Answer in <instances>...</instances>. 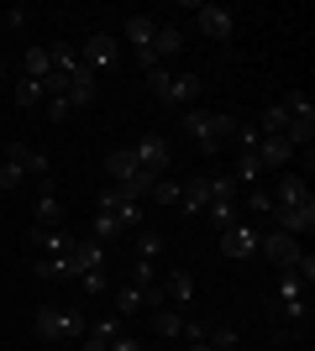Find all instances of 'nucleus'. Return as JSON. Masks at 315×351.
Instances as JSON below:
<instances>
[{
  "label": "nucleus",
  "mask_w": 315,
  "mask_h": 351,
  "mask_svg": "<svg viewBox=\"0 0 315 351\" xmlns=\"http://www.w3.org/2000/svg\"><path fill=\"white\" fill-rule=\"evenodd\" d=\"M257 252H263V257H268L279 273H284V267H294V263L305 257V252H300V236H289V231H268V236H257Z\"/></svg>",
  "instance_id": "nucleus-5"
},
{
  "label": "nucleus",
  "mask_w": 315,
  "mask_h": 351,
  "mask_svg": "<svg viewBox=\"0 0 315 351\" xmlns=\"http://www.w3.org/2000/svg\"><path fill=\"white\" fill-rule=\"evenodd\" d=\"M152 53H158V63L174 58V53H184V32L168 27V21H158V32H152Z\"/></svg>",
  "instance_id": "nucleus-19"
},
{
  "label": "nucleus",
  "mask_w": 315,
  "mask_h": 351,
  "mask_svg": "<svg viewBox=\"0 0 315 351\" xmlns=\"http://www.w3.org/2000/svg\"><path fill=\"white\" fill-rule=\"evenodd\" d=\"M184 351H210V346H205V341H189V346H184Z\"/></svg>",
  "instance_id": "nucleus-44"
},
{
  "label": "nucleus",
  "mask_w": 315,
  "mask_h": 351,
  "mask_svg": "<svg viewBox=\"0 0 315 351\" xmlns=\"http://www.w3.org/2000/svg\"><path fill=\"white\" fill-rule=\"evenodd\" d=\"M21 79H53V58H47V47H27L21 53Z\"/></svg>",
  "instance_id": "nucleus-20"
},
{
  "label": "nucleus",
  "mask_w": 315,
  "mask_h": 351,
  "mask_svg": "<svg viewBox=\"0 0 315 351\" xmlns=\"http://www.w3.org/2000/svg\"><path fill=\"white\" fill-rule=\"evenodd\" d=\"M95 241H100V247H110V241H121V236H126V231H121V226H116V220H110V215H95Z\"/></svg>",
  "instance_id": "nucleus-34"
},
{
  "label": "nucleus",
  "mask_w": 315,
  "mask_h": 351,
  "mask_svg": "<svg viewBox=\"0 0 315 351\" xmlns=\"http://www.w3.org/2000/svg\"><path fill=\"white\" fill-rule=\"evenodd\" d=\"M132 283H137V289H158V263H142V257H137Z\"/></svg>",
  "instance_id": "nucleus-37"
},
{
  "label": "nucleus",
  "mask_w": 315,
  "mask_h": 351,
  "mask_svg": "<svg viewBox=\"0 0 315 351\" xmlns=\"http://www.w3.org/2000/svg\"><path fill=\"white\" fill-rule=\"evenodd\" d=\"M257 132H263V136H284V132H289V110H284V100L268 105V110L257 116Z\"/></svg>",
  "instance_id": "nucleus-23"
},
{
  "label": "nucleus",
  "mask_w": 315,
  "mask_h": 351,
  "mask_svg": "<svg viewBox=\"0 0 315 351\" xmlns=\"http://www.w3.org/2000/svg\"><path fill=\"white\" fill-rule=\"evenodd\" d=\"M279 309H284V320H294V325H305L310 320V304H305V283L294 278V273H279Z\"/></svg>",
  "instance_id": "nucleus-7"
},
{
  "label": "nucleus",
  "mask_w": 315,
  "mask_h": 351,
  "mask_svg": "<svg viewBox=\"0 0 315 351\" xmlns=\"http://www.w3.org/2000/svg\"><path fill=\"white\" fill-rule=\"evenodd\" d=\"M257 142H263V132H257V126H242V121H237V132H231V147H237V152H257Z\"/></svg>",
  "instance_id": "nucleus-35"
},
{
  "label": "nucleus",
  "mask_w": 315,
  "mask_h": 351,
  "mask_svg": "<svg viewBox=\"0 0 315 351\" xmlns=\"http://www.w3.org/2000/svg\"><path fill=\"white\" fill-rule=\"evenodd\" d=\"M137 309H148V299H142V289H137V283H126V289H116V315H137Z\"/></svg>",
  "instance_id": "nucleus-31"
},
{
  "label": "nucleus",
  "mask_w": 315,
  "mask_h": 351,
  "mask_svg": "<svg viewBox=\"0 0 315 351\" xmlns=\"http://www.w3.org/2000/svg\"><path fill=\"white\" fill-rule=\"evenodd\" d=\"M32 241L43 247V257H63V252H74V236L63 231V226H32Z\"/></svg>",
  "instance_id": "nucleus-13"
},
{
  "label": "nucleus",
  "mask_w": 315,
  "mask_h": 351,
  "mask_svg": "<svg viewBox=\"0 0 315 351\" xmlns=\"http://www.w3.org/2000/svg\"><path fill=\"white\" fill-rule=\"evenodd\" d=\"M37 100H47L43 79H16V105H37Z\"/></svg>",
  "instance_id": "nucleus-32"
},
{
  "label": "nucleus",
  "mask_w": 315,
  "mask_h": 351,
  "mask_svg": "<svg viewBox=\"0 0 315 351\" xmlns=\"http://www.w3.org/2000/svg\"><path fill=\"white\" fill-rule=\"evenodd\" d=\"M79 263V273H90V267H105V247L95 241V236H74V252H69Z\"/></svg>",
  "instance_id": "nucleus-18"
},
{
  "label": "nucleus",
  "mask_w": 315,
  "mask_h": 351,
  "mask_svg": "<svg viewBox=\"0 0 315 351\" xmlns=\"http://www.w3.org/2000/svg\"><path fill=\"white\" fill-rule=\"evenodd\" d=\"M284 110H289V121L315 126V100H310V95H300V89H294V95H284Z\"/></svg>",
  "instance_id": "nucleus-27"
},
{
  "label": "nucleus",
  "mask_w": 315,
  "mask_h": 351,
  "mask_svg": "<svg viewBox=\"0 0 315 351\" xmlns=\"http://www.w3.org/2000/svg\"><path fill=\"white\" fill-rule=\"evenodd\" d=\"M205 346L210 351H237L242 346V330H237V325H210V330H205Z\"/></svg>",
  "instance_id": "nucleus-24"
},
{
  "label": "nucleus",
  "mask_w": 315,
  "mask_h": 351,
  "mask_svg": "<svg viewBox=\"0 0 315 351\" xmlns=\"http://www.w3.org/2000/svg\"><path fill=\"white\" fill-rule=\"evenodd\" d=\"M268 215L279 220V231H289V236H310L315 231V199H305V205H273Z\"/></svg>",
  "instance_id": "nucleus-9"
},
{
  "label": "nucleus",
  "mask_w": 315,
  "mask_h": 351,
  "mask_svg": "<svg viewBox=\"0 0 315 351\" xmlns=\"http://www.w3.org/2000/svg\"><path fill=\"white\" fill-rule=\"evenodd\" d=\"M152 330H158V336H168V341H174V336H184V309H152Z\"/></svg>",
  "instance_id": "nucleus-22"
},
{
  "label": "nucleus",
  "mask_w": 315,
  "mask_h": 351,
  "mask_svg": "<svg viewBox=\"0 0 315 351\" xmlns=\"http://www.w3.org/2000/svg\"><path fill=\"white\" fill-rule=\"evenodd\" d=\"M5 158H16L32 178H43V173H47V158H43V152H37L32 142H5Z\"/></svg>",
  "instance_id": "nucleus-17"
},
{
  "label": "nucleus",
  "mask_w": 315,
  "mask_h": 351,
  "mask_svg": "<svg viewBox=\"0 0 315 351\" xmlns=\"http://www.w3.org/2000/svg\"><path fill=\"white\" fill-rule=\"evenodd\" d=\"M79 351H110V341H100V336H84V341H79Z\"/></svg>",
  "instance_id": "nucleus-42"
},
{
  "label": "nucleus",
  "mask_w": 315,
  "mask_h": 351,
  "mask_svg": "<svg viewBox=\"0 0 315 351\" xmlns=\"http://www.w3.org/2000/svg\"><path fill=\"white\" fill-rule=\"evenodd\" d=\"M179 194H184V184H174V178H158L148 189V199H158V205H179Z\"/></svg>",
  "instance_id": "nucleus-33"
},
{
  "label": "nucleus",
  "mask_w": 315,
  "mask_h": 351,
  "mask_svg": "<svg viewBox=\"0 0 315 351\" xmlns=\"http://www.w3.org/2000/svg\"><path fill=\"white\" fill-rule=\"evenodd\" d=\"M179 210H184V215H205V210H210V178H189V184H184Z\"/></svg>",
  "instance_id": "nucleus-15"
},
{
  "label": "nucleus",
  "mask_w": 315,
  "mask_h": 351,
  "mask_svg": "<svg viewBox=\"0 0 315 351\" xmlns=\"http://www.w3.org/2000/svg\"><path fill=\"white\" fill-rule=\"evenodd\" d=\"M242 210H253V215H268V210H273V194H268V189H247Z\"/></svg>",
  "instance_id": "nucleus-38"
},
{
  "label": "nucleus",
  "mask_w": 315,
  "mask_h": 351,
  "mask_svg": "<svg viewBox=\"0 0 315 351\" xmlns=\"http://www.w3.org/2000/svg\"><path fill=\"white\" fill-rule=\"evenodd\" d=\"M79 289H84V293H105V267H90V273H79Z\"/></svg>",
  "instance_id": "nucleus-39"
},
{
  "label": "nucleus",
  "mask_w": 315,
  "mask_h": 351,
  "mask_svg": "<svg viewBox=\"0 0 315 351\" xmlns=\"http://www.w3.org/2000/svg\"><path fill=\"white\" fill-rule=\"evenodd\" d=\"M47 121H53V126L69 121V100H63V95H47Z\"/></svg>",
  "instance_id": "nucleus-40"
},
{
  "label": "nucleus",
  "mask_w": 315,
  "mask_h": 351,
  "mask_svg": "<svg viewBox=\"0 0 315 351\" xmlns=\"http://www.w3.org/2000/svg\"><path fill=\"white\" fill-rule=\"evenodd\" d=\"M305 199H315L310 184H305L300 173H279V189H273V205H305Z\"/></svg>",
  "instance_id": "nucleus-14"
},
{
  "label": "nucleus",
  "mask_w": 315,
  "mask_h": 351,
  "mask_svg": "<svg viewBox=\"0 0 315 351\" xmlns=\"http://www.w3.org/2000/svg\"><path fill=\"white\" fill-rule=\"evenodd\" d=\"M90 336H100V341H116V336H121V315H110V320H100V325H95V330H90Z\"/></svg>",
  "instance_id": "nucleus-41"
},
{
  "label": "nucleus",
  "mask_w": 315,
  "mask_h": 351,
  "mask_svg": "<svg viewBox=\"0 0 315 351\" xmlns=\"http://www.w3.org/2000/svg\"><path fill=\"white\" fill-rule=\"evenodd\" d=\"M63 220V205L53 199V189H43L37 194V226H58Z\"/></svg>",
  "instance_id": "nucleus-30"
},
{
  "label": "nucleus",
  "mask_w": 315,
  "mask_h": 351,
  "mask_svg": "<svg viewBox=\"0 0 315 351\" xmlns=\"http://www.w3.org/2000/svg\"><path fill=\"white\" fill-rule=\"evenodd\" d=\"M189 11L200 16V32H205L210 43H226V37L237 32V16L226 11V5H189Z\"/></svg>",
  "instance_id": "nucleus-10"
},
{
  "label": "nucleus",
  "mask_w": 315,
  "mask_h": 351,
  "mask_svg": "<svg viewBox=\"0 0 315 351\" xmlns=\"http://www.w3.org/2000/svg\"><path fill=\"white\" fill-rule=\"evenodd\" d=\"M32 330L43 341H63V346H74V341L90 336V320L79 315V309H58V304H43L32 315Z\"/></svg>",
  "instance_id": "nucleus-1"
},
{
  "label": "nucleus",
  "mask_w": 315,
  "mask_h": 351,
  "mask_svg": "<svg viewBox=\"0 0 315 351\" xmlns=\"http://www.w3.org/2000/svg\"><path fill=\"white\" fill-rule=\"evenodd\" d=\"M137 252H142V263H158V257H163V231L142 226V231H137Z\"/></svg>",
  "instance_id": "nucleus-28"
},
{
  "label": "nucleus",
  "mask_w": 315,
  "mask_h": 351,
  "mask_svg": "<svg viewBox=\"0 0 315 351\" xmlns=\"http://www.w3.org/2000/svg\"><path fill=\"white\" fill-rule=\"evenodd\" d=\"M132 158H137V168H142L148 178H168V162H174V147H168V142H163L158 132H148V136H137Z\"/></svg>",
  "instance_id": "nucleus-3"
},
{
  "label": "nucleus",
  "mask_w": 315,
  "mask_h": 351,
  "mask_svg": "<svg viewBox=\"0 0 315 351\" xmlns=\"http://www.w3.org/2000/svg\"><path fill=\"white\" fill-rule=\"evenodd\" d=\"M257 236H263V226H247V220H237V226H226L221 231V252L226 257H257Z\"/></svg>",
  "instance_id": "nucleus-8"
},
{
  "label": "nucleus",
  "mask_w": 315,
  "mask_h": 351,
  "mask_svg": "<svg viewBox=\"0 0 315 351\" xmlns=\"http://www.w3.org/2000/svg\"><path fill=\"white\" fill-rule=\"evenodd\" d=\"M79 63L90 73H105V69H116L121 63V43L110 37V32H90V43L79 47Z\"/></svg>",
  "instance_id": "nucleus-4"
},
{
  "label": "nucleus",
  "mask_w": 315,
  "mask_h": 351,
  "mask_svg": "<svg viewBox=\"0 0 315 351\" xmlns=\"http://www.w3.org/2000/svg\"><path fill=\"white\" fill-rule=\"evenodd\" d=\"M184 132L200 142V152H215V147L231 142L237 121L226 116V110H205V105H189V110H184Z\"/></svg>",
  "instance_id": "nucleus-2"
},
{
  "label": "nucleus",
  "mask_w": 315,
  "mask_h": 351,
  "mask_svg": "<svg viewBox=\"0 0 315 351\" xmlns=\"http://www.w3.org/2000/svg\"><path fill=\"white\" fill-rule=\"evenodd\" d=\"M163 293H168V304H189V299H195V273H189V267H174V273H168V283H163Z\"/></svg>",
  "instance_id": "nucleus-16"
},
{
  "label": "nucleus",
  "mask_w": 315,
  "mask_h": 351,
  "mask_svg": "<svg viewBox=\"0 0 315 351\" xmlns=\"http://www.w3.org/2000/svg\"><path fill=\"white\" fill-rule=\"evenodd\" d=\"M205 215H210V226H221V231H226V226H237V220H242V205H237V199H210Z\"/></svg>",
  "instance_id": "nucleus-25"
},
{
  "label": "nucleus",
  "mask_w": 315,
  "mask_h": 351,
  "mask_svg": "<svg viewBox=\"0 0 315 351\" xmlns=\"http://www.w3.org/2000/svg\"><path fill=\"white\" fill-rule=\"evenodd\" d=\"M47 58H53V73H74V69H79V47L53 43V47H47Z\"/></svg>",
  "instance_id": "nucleus-29"
},
{
  "label": "nucleus",
  "mask_w": 315,
  "mask_h": 351,
  "mask_svg": "<svg viewBox=\"0 0 315 351\" xmlns=\"http://www.w3.org/2000/svg\"><path fill=\"white\" fill-rule=\"evenodd\" d=\"M0 79H5V63H0Z\"/></svg>",
  "instance_id": "nucleus-45"
},
{
  "label": "nucleus",
  "mask_w": 315,
  "mask_h": 351,
  "mask_svg": "<svg viewBox=\"0 0 315 351\" xmlns=\"http://www.w3.org/2000/svg\"><path fill=\"white\" fill-rule=\"evenodd\" d=\"M110 351H142V346H137V336H116V341H110Z\"/></svg>",
  "instance_id": "nucleus-43"
},
{
  "label": "nucleus",
  "mask_w": 315,
  "mask_h": 351,
  "mask_svg": "<svg viewBox=\"0 0 315 351\" xmlns=\"http://www.w3.org/2000/svg\"><path fill=\"white\" fill-rule=\"evenodd\" d=\"M237 189L242 184H263V162H257V152H237Z\"/></svg>",
  "instance_id": "nucleus-26"
},
{
  "label": "nucleus",
  "mask_w": 315,
  "mask_h": 351,
  "mask_svg": "<svg viewBox=\"0 0 315 351\" xmlns=\"http://www.w3.org/2000/svg\"><path fill=\"white\" fill-rule=\"evenodd\" d=\"M200 89H205V79H200V73H168L163 100H168V105H184V110H189V100H200Z\"/></svg>",
  "instance_id": "nucleus-11"
},
{
  "label": "nucleus",
  "mask_w": 315,
  "mask_h": 351,
  "mask_svg": "<svg viewBox=\"0 0 315 351\" xmlns=\"http://www.w3.org/2000/svg\"><path fill=\"white\" fill-rule=\"evenodd\" d=\"M257 162H263V173H284L289 162H294V147L284 142V136H263V142H257Z\"/></svg>",
  "instance_id": "nucleus-12"
},
{
  "label": "nucleus",
  "mask_w": 315,
  "mask_h": 351,
  "mask_svg": "<svg viewBox=\"0 0 315 351\" xmlns=\"http://www.w3.org/2000/svg\"><path fill=\"white\" fill-rule=\"evenodd\" d=\"M100 215H110L121 226V231H142V205H137V199H126V194L116 189V184H110V189L100 194Z\"/></svg>",
  "instance_id": "nucleus-6"
},
{
  "label": "nucleus",
  "mask_w": 315,
  "mask_h": 351,
  "mask_svg": "<svg viewBox=\"0 0 315 351\" xmlns=\"http://www.w3.org/2000/svg\"><path fill=\"white\" fill-rule=\"evenodd\" d=\"M16 184H27V168L16 158H0V189H16Z\"/></svg>",
  "instance_id": "nucleus-36"
},
{
  "label": "nucleus",
  "mask_w": 315,
  "mask_h": 351,
  "mask_svg": "<svg viewBox=\"0 0 315 351\" xmlns=\"http://www.w3.org/2000/svg\"><path fill=\"white\" fill-rule=\"evenodd\" d=\"M152 32H158V21H152V16H126L121 37H126L132 47H152Z\"/></svg>",
  "instance_id": "nucleus-21"
}]
</instances>
